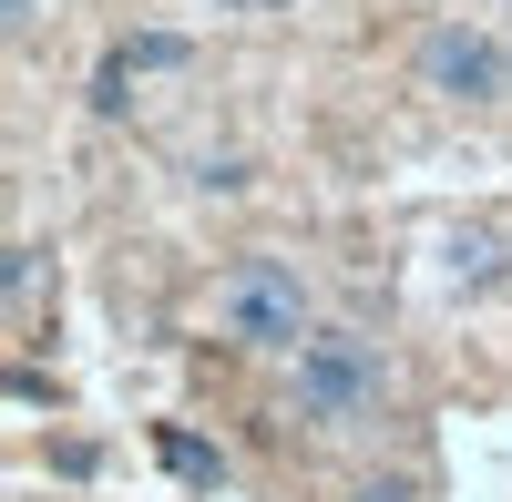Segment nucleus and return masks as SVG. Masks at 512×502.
I'll use <instances>...</instances> for the list:
<instances>
[{
  "label": "nucleus",
  "instance_id": "1",
  "mask_svg": "<svg viewBox=\"0 0 512 502\" xmlns=\"http://www.w3.org/2000/svg\"><path fill=\"white\" fill-rule=\"evenodd\" d=\"M390 349L359 339V328H318L308 349L287 359V410L308 431H369L379 410H390Z\"/></svg>",
  "mask_w": 512,
  "mask_h": 502
},
{
  "label": "nucleus",
  "instance_id": "2",
  "mask_svg": "<svg viewBox=\"0 0 512 502\" xmlns=\"http://www.w3.org/2000/svg\"><path fill=\"white\" fill-rule=\"evenodd\" d=\"M216 328L236 349H256V359H297L318 339V298H308V277L287 257H236L216 277Z\"/></svg>",
  "mask_w": 512,
  "mask_h": 502
},
{
  "label": "nucleus",
  "instance_id": "3",
  "mask_svg": "<svg viewBox=\"0 0 512 502\" xmlns=\"http://www.w3.org/2000/svg\"><path fill=\"white\" fill-rule=\"evenodd\" d=\"M410 72H420V93H441V103H502L512 93V41L482 31V21H431L410 41Z\"/></svg>",
  "mask_w": 512,
  "mask_h": 502
},
{
  "label": "nucleus",
  "instance_id": "4",
  "mask_svg": "<svg viewBox=\"0 0 512 502\" xmlns=\"http://www.w3.org/2000/svg\"><path fill=\"white\" fill-rule=\"evenodd\" d=\"M441 277L461 287V298L512 287V236H502V226H451V236H441Z\"/></svg>",
  "mask_w": 512,
  "mask_h": 502
},
{
  "label": "nucleus",
  "instance_id": "5",
  "mask_svg": "<svg viewBox=\"0 0 512 502\" xmlns=\"http://www.w3.org/2000/svg\"><path fill=\"white\" fill-rule=\"evenodd\" d=\"M175 62H185V41H175V31H144V41H123V52L93 72V103H103V113H123L134 72H175Z\"/></svg>",
  "mask_w": 512,
  "mask_h": 502
},
{
  "label": "nucleus",
  "instance_id": "6",
  "mask_svg": "<svg viewBox=\"0 0 512 502\" xmlns=\"http://www.w3.org/2000/svg\"><path fill=\"white\" fill-rule=\"evenodd\" d=\"M154 451H164V472H175L185 492H216V482H226V451L195 441V431H154Z\"/></svg>",
  "mask_w": 512,
  "mask_h": 502
},
{
  "label": "nucleus",
  "instance_id": "7",
  "mask_svg": "<svg viewBox=\"0 0 512 502\" xmlns=\"http://www.w3.org/2000/svg\"><path fill=\"white\" fill-rule=\"evenodd\" d=\"M31 298H41V246H11V308L31 318Z\"/></svg>",
  "mask_w": 512,
  "mask_h": 502
},
{
  "label": "nucleus",
  "instance_id": "8",
  "mask_svg": "<svg viewBox=\"0 0 512 502\" xmlns=\"http://www.w3.org/2000/svg\"><path fill=\"white\" fill-rule=\"evenodd\" d=\"M195 185H216V195H236V185H246V164H236V154H205V164H195Z\"/></svg>",
  "mask_w": 512,
  "mask_h": 502
},
{
  "label": "nucleus",
  "instance_id": "9",
  "mask_svg": "<svg viewBox=\"0 0 512 502\" xmlns=\"http://www.w3.org/2000/svg\"><path fill=\"white\" fill-rule=\"evenodd\" d=\"M216 11H246V21H277V11H297V0H216Z\"/></svg>",
  "mask_w": 512,
  "mask_h": 502
},
{
  "label": "nucleus",
  "instance_id": "10",
  "mask_svg": "<svg viewBox=\"0 0 512 502\" xmlns=\"http://www.w3.org/2000/svg\"><path fill=\"white\" fill-rule=\"evenodd\" d=\"M41 31V0H11V41H31Z\"/></svg>",
  "mask_w": 512,
  "mask_h": 502
},
{
  "label": "nucleus",
  "instance_id": "11",
  "mask_svg": "<svg viewBox=\"0 0 512 502\" xmlns=\"http://www.w3.org/2000/svg\"><path fill=\"white\" fill-rule=\"evenodd\" d=\"M492 11H502V21H512V0H492Z\"/></svg>",
  "mask_w": 512,
  "mask_h": 502
}]
</instances>
